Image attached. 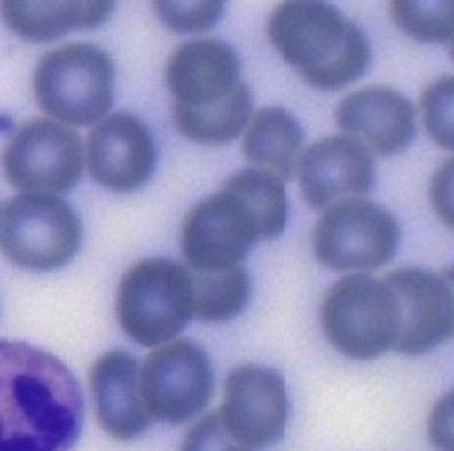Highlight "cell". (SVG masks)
I'll return each mask as SVG.
<instances>
[{
    "label": "cell",
    "mask_w": 454,
    "mask_h": 451,
    "mask_svg": "<svg viewBox=\"0 0 454 451\" xmlns=\"http://www.w3.org/2000/svg\"><path fill=\"white\" fill-rule=\"evenodd\" d=\"M454 78L442 76L422 93V116L431 138L443 149L454 147Z\"/></svg>",
    "instance_id": "23"
},
{
    "label": "cell",
    "mask_w": 454,
    "mask_h": 451,
    "mask_svg": "<svg viewBox=\"0 0 454 451\" xmlns=\"http://www.w3.org/2000/svg\"><path fill=\"white\" fill-rule=\"evenodd\" d=\"M268 35L279 55L317 89H340L366 73V35L328 3H285L270 17Z\"/></svg>",
    "instance_id": "3"
},
{
    "label": "cell",
    "mask_w": 454,
    "mask_h": 451,
    "mask_svg": "<svg viewBox=\"0 0 454 451\" xmlns=\"http://www.w3.org/2000/svg\"><path fill=\"white\" fill-rule=\"evenodd\" d=\"M452 160H447L433 178L431 198L438 216L452 225Z\"/></svg>",
    "instance_id": "27"
},
{
    "label": "cell",
    "mask_w": 454,
    "mask_h": 451,
    "mask_svg": "<svg viewBox=\"0 0 454 451\" xmlns=\"http://www.w3.org/2000/svg\"><path fill=\"white\" fill-rule=\"evenodd\" d=\"M114 8V3H0L6 24L29 42H51L73 29L98 28Z\"/></svg>",
    "instance_id": "18"
},
{
    "label": "cell",
    "mask_w": 454,
    "mask_h": 451,
    "mask_svg": "<svg viewBox=\"0 0 454 451\" xmlns=\"http://www.w3.org/2000/svg\"><path fill=\"white\" fill-rule=\"evenodd\" d=\"M40 109L67 125H90L114 104V64L95 44H66L45 53L33 76Z\"/></svg>",
    "instance_id": "5"
},
{
    "label": "cell",
    "mask_w": 454,
    "mask_h": 451,
    "mask_svg": "<svg viewBox=\"0 0 454 451\" xmlns=\"http://www.w3.org/2000/svg\"><path fill=\"white\" fill-rule=\"evenodd\" d=\"M140 384L151 417L177 426L207 408L214 393V368L201 346L179 339L147 357Z\"/></svg>",
    "instance_id": "10"
},
{
    "label": "cell",
    "mask_w": 454,
    "mask_h": 451,
    "mask_svg": "<svg viewBox=\"0 0 454 451\" xmlns=\"http://www.w3.org/2000/svg\"><path fill=\"white\" fill-rule=\"evenodd\" d=\"M179 451H257L241 442L226 428L219 412L198 421L181 442Z\"/></svg>",
    "instance_id": "25"
},
{
    "label": "cell",
    "mask_w": 454,
    "mask_h": 451,
    "mask_svg": "<svg viewBox=\"0 0 454 451\" xmlns=\"http://www.w3.org/2000/svg\"><path fill=\"white\" fill-rule=\"evenodd\" d=\"M321 323L326 339L340 353L368 360L395 348L400 308L384 280L351 274L328 290Z\"/></svg>",
    "instance_id": "6"
},
{
    "label": "cell",
    "mask_w": 454,
    "mask_h": 451,
    "mask_svg": "<svg viewBox=\"0 0 454 451\" xmlns=\"http://www.w3.org/2000/svg\"><path fill=\"white\" fill-rule=\"evenodd\" d=\"M304 200L313 209L364 198L375 186L373 156L349 137H328L301 154L297 165Z\"/></svg>",
    "instance_id": "15"
},
{
    "label": "cell",
    "mask_w": 454,
    "mask_h": 451,
    "mask_svg": "<svg viewBox=\"0 0 454 451\" xmlns=\"http://www.w3.org/2000/svg\"><path fill=\"white\" fill-rule=\"evenodd\" d=\"M384 281L400 308L396 352L420 355L452 336V290L443 278L422 268H400Z\"/></svg>",
    "instance_id": "14"
},
{
    "label": "cell",
    "mask_w": 454,
    "mask_h": 451,
    "mask_svg": "<svg viewBox=\"0 0 454 451\" xmlns=\"http://www.w3.org/2000/svg\"><path fill=\"white\" fill-rule=\"evenodd\" d=\"M97 419L118 440L140 437L151 424L140 384V365L134 355L111 350L98 357L89 372Z\"/></svg>",
    "instance_id": "17"
},
{
    "label": "cell",
    "mask_w": 454,
    "mask_h": 451,
    "mask_svg": "<svg viewBox=\"0 0 454 451\" xmlns=\"http://www.w3.org/2000/svg\"><path fill=\"white\" fill-rule=\"evenodd\" d=\"M393 20L410 36L422 42H447L452 38V3H393Z\"/></svg>",
    "instance_id": "22"
},
{
    "label": "cell",
    "mask_w": 454,
    "mask_h": 451,
    "mask_svg": "<svg viewBox=\"0 0 454 451\" xmlns=\"http://www.w3.org/2000/svg\"><path fill=\"white\" fill-rule=\"evenodd\" d=\"M335 118L346 137L379 156L407 149L417 134L413 104L396 89L384 85L348 95L337 107Z\"/></svg>",
    "instance_id": "16"
},
{
    "label": "cell",
    "mask_w": 454,
    "mask_h": 451,
    "mask_svg": "<svg viewBox=\"0 0 454 451\" xmlns=\"http://www.w3.org/2000/svg\"><path fill=\"white\" fill-rule=\"evenodd\" d=\"M236 439L254 449L283 439L288 419V397L279 372L243 365L224 383V400L217 410Z\"/></svg>",
    "instance_id": "12"
},
{
    "label": "cell",
    "mask_w": 454,
    "mask_h": 451,
    "mask_svg": "<svg viewBox=\"0 0 454 451\" xmlns=\"http://www.w3.org/2000/svg\"><path fill=\"white\" fill-rule=\"evenodd\" d=\"M158 17L177 33L210 29L223 15V3H154Z\"/></svg>",
    "instance_id": "24"
},
{
    "label": "cell",
    "mask_w": 454,
    "mask_h": 451,
    "mask_svg": "<svg viewBox=\"0 0 454 451\" xmlns=\"http://www.w3.org/2000/svg\"><path fill=\"white\" fill-rule=\"evenodd\" d=\"M261 240L264 236L255 212L226 184L223 191L200 202L181 229V249L192 273L239 266Z\"/></svg>",
    "instance_id": "9"
},
{
    "label": "cell",
    "mask_w": 454,
    "mask_h": 451,
    "mask_svg": "<svg viewBox=\"0 0 454 451\" xmlns=\"http://www.w3.org/2000/svg\"><path fill=\"white\" fill-rule=\"evenodd\" d=\"M304 131L294 115L281 107L261 109L245 137L243 153L257 169L288 182L297 172Z\"/></svg>",
    "instance_id": "19"
},
{
    "label": "cell",
    "mask_w": 454,
    "mask_h": 451,
    "mask_svg": "<svg viewBox=\"0 0 454 451\" xmlns=\"http://www.w3.org/2000/svg\"><path fill=\"white\" fill-rule=\"evenodd\" d=\"M156 144L149 127L129 113L106 116L87 138V169L106 189L130 193L156 172Z\"/></svg>",
    "instance_id": "13"
},
{
    "label": "cell",
    "mask_w": 454,
    "mask_h": 451,
    "mask_svg": "<svg viewBox=\"0 0 454 451\" xmlns=\"http://www.w3.org/2000/svg\"><path fill=\"white\" fill-rule=\"evenodd\" d=\"M83 395L62 360L22 341H0V451H71Z\"/></svg>",
    "instance_id": "1"
},
{
    "label": "cell",
    "mask_w": 454,
    "mask_h": 451,
    "mask_svg": "<svg viewBox=\"0 0 454 451\" xmlns=\"http://www.w3.org/2000/svg\"><path fill=\"white\" fill-rule=\"evenodd\" d=\"M83 158L78 132L38 118L13 134L3 154V169L8 182L20 191L67 193L82 176Z\"/></svg>",
    "instance_id": "11"
},
{
    "label": "cell",
    "mask_w": 454,
    "mask_h": 451,
    "mask_svg": "<svg viewBox=\"0 0 454 451\" xmlns=\"http://www.w3.org/2000/svg\"><path fill=\"white\" fill-rule=\"evenodd\" d=\"M398 243L395 216L364 198L328 207L313 231L317 259L337 273L380 268L395 257Z\"/></svg>",
    "instance_id": "8"
},
{
    "label": "cell",
    "mask_w": 454,
    "mask_h": 451,
    "mask_svg": "<svg viewBox=\"0 0 454 451\" xmlns=\"http://www.w3.org/2000/svg\"><path fill=\"white\" fill-rule=\"evenodd\" d=\"M174 122L185 138L219 146L238 138L252 115V95L241 80V60L217 38L179 46L165 71Z\"/></svg>",
    "instance_id": "2"
},
{
    "label": "cell",
    "mask_w": 454,
    "mask_h": 451,
    "mask_svg": "<svg viewBox=\"0 0 454 451\" xmlns=\"http://www.w3.org/2000/svg\"><path fill=\"white\" fill-rule=\"evenodd\" d=\"M82 234V221L66 200L45 193H24L4 207L0 250L20 268L50 273L76 256Z\"/></svg>",
    "instance_id": "7"
},
{
    "label": "cell",
    "mask_w": 454,
    "mask_h": 451,
    "mask_svg": "<svg viewBox=\"0 0 454 451\" xmlns=\"http://www.w3.org/2000/svg\"><path fill=\"white\" fill-rule=\"evenodd\" d=\"M192 312L205 323L231 321L250 299V276L245 266L221 273H192Z\"/></svg>",
    "instance_id": "20"
},
{
    "label": "cell",
    "mask_w": 454,
    "mask_h": 451,
    "mask_svg": "<svg viewBox=\"0 0 454 451\" xmlns=\"http://www.w3.org/2000/svg\"><path fill=\"white\" fill-rule=\"evenodd\" d=\"M452 392L438 400L429 419V437L440 451H454L452 444Z\"/></svg>",
    "instance_id": "26"
},
{
    "label": "cell",
    "mask_w": 454,
    "mask_h": 451,
    "mask_svg": "<svg viewBox=\"0 0 454 451\" xmlns=\"http://www.w3.org/2000/svg\"><path fill=\"white\" fill-rule=\"evenodd\" d=\"M226 186L232 187L255 212L264 240L283 234L286 225V193L283 179L261 169H245L232 174Z\"/></svg>",
    "instance_id": "21"
},
{
    "label": "cell",
    "mask_w": 454,
    "mask_h": 451,
    "mask_svg": "<svg viewBox=\"0 0 454 451\" xmlns=\"http://www.w3.org/2000/svg\"><path fill=\"white\" fill-rule=\"evenodd\" d=\"M192 313L191 270L172 259L151 257L136 263L118 285L120 327L142 346L167 344L187 328Z\"/></svg>",
    "instance_id": "4"
}]
</instances>
